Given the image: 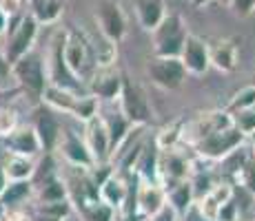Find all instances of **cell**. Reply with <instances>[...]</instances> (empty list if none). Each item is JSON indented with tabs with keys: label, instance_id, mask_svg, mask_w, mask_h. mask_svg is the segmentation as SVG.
Wrapping results in <instances>:
<instances>
[{
	"label": "cell",
	"instance_id": "6da1fadb",
	"mask_svg": "<svg viewBox=\"0 0 255 221\" xmlns=\"http://www.w3.org/2000/svg\"><path fill=\"white\" fill-rule=\"evenodd\" d=\"M62 56H65V62L73 75L80 77L85 84H89V80L98 69L91 36H87L85 31L76 27L65 29L62 31Z\"/></svg>",
	"mask_w": 255,
	"mask_h": 221
},
{
	"label": "cell",
	"instance_id": "7a4b0ae2",
	"mask_svg": "<svg viewBox=\"0 0 255 221\" xmlns=\"http://www.w3.org/2000/svg\"><path fill=\"white\" fill-rule=\"evenodd\" d=\"M9 75L16 80L18 88L29 97L31 102H40L42 93L49 86L47 80V65L45 58L38 51H29L20 60H16L9 67Z\"/></svg>",
	"mask_w": 255,
	"mask_h": 221
},
{
	"label": "cell",
	"instance_id": "3957f363",
	"mask_svg": "<svg viewBox=\"0 0 255 221\" xmlns=\"http://www.w3.org/2000/svg\"><path fill=\"white\" fill-rule=\"evenodd\" d=\"M38 31L40 24L33 20L29 13H20V16L9 18L7 31H4V51L2 58L9 67L29 51H33V44L38 40Z\"/></svg>",
	"mask_w": 255,
	"mask_h": 221
},
{
	"label": "cell",
	"instance_id": "277c9868",
	"mask_svg": "<svg viewBox=\"0 0 255 221\" xmlns=\"http://www.w3.org/2000/svg\"><path fill=\"white\" fill-rule=\"evenodd\" d=\"M186 36H189V29H186L184 18L180 16V13H166L162 18V22L151 31L153 56L180 58Z\"/></svg>",
	"mask_w": 255,
	"mask_h": 221
},
{
	"label": "cell",
	"instance_id": "5b68a950",
	"mask_svg": "<svg viewBox=\"0 0 255 221\" xmlns=\"http://www.w3.org/2000/svg\"><path fill=\"white\" fill-rule=\"evenodd\" d=\"M45 65H47V80L49 84L62 88V91H69V93H76V95H87V84L76 77L71 73V69L67 67L65 62V56H62V31L53 38L51 42V49H49L47 58H45Z\"/></svg>",
	"mask_w": 255,
	"mask_h": 221
},
{
	"label": "cell",
	"instance_id": "8992f818",
	"mask_svg": "<svg viewBox=\"0 0 255 221\" xmlns=\"http://www.w3.org/2000/svg\"><path fill=\"white\" fill-rule=\"evenodd\" d=\"M244 142H247V135L231 122V124L222 126V129L202 137L198 144H193V148L200 159H224L235 148H240Z\"/></svg>",
	"mask_w": 255,
	"mask_h": 221
},
{
	"label": "cell",
	"instance_id": "52a82bcc",
	"mask_svg": "<svg viewBox=\"0 0 255 221\" xmlns=\"http://www.w3.org/2000/svg\"><path fill=\"white\" fill-rule=\"evenodd\" d=\"M118 102H120V113L129 120L131 126H146L151 122V106L146 102L144 93L138 84L129 80V77H122V88L120 95H118Z\"/></svg>",
	"mask_w": 255,
	"mask_h": 221
},
{
	"label": "cell",
	"instance_id": "ba28073f",
	"mask_svg": "<svg viewBox=\"0 0 255 221\" xmlns=\"http://www.w3.org/2000/svg\"><path fill=\"white\" fill-rule=\"evenodd\" d=\"M146 73H149L151 82L155 86L164 88V91H178L186 82V69L180 62V58H162L153 56L146 62Z\"/></svg>",
	"mask_w": 255,
	"mask_h": 221
},
{
	"label": "cell",
	"instance_id": "9c48e42d",
	"mask_svg": "<svg viewBox=\"0 0 255 221\" xmlns=\"http://www.w3.org/2000/svg\"><path fill=\"white\" fill-rule=\"evenodd\" d=\"M93 18H96L98 31L111 42L118 44L127 36V16L118 0H98Z\"/></svg>",
	"mask_w": 255,
	"mask_h": 221
},
{
	"label": "cell",
	"instance_id": "30bf717a",
	"mask_svg": "<svg viewBox=\"0 0 255 221\" xmlns=\"http://www.w3.org/2000/svg\"><path fill=\"white\" fill-rule=\"evenodd\" d=\"M191 168H193V161H189L175 148H166L158 153V181L164 190L173 184L189 179Z\"/></svg>",
	"mask_w": 255,
	"mask_h": 221
},
{
	"label": "cell",
	"instance_id": "8fae6325",
	"mask_svg": "<svg viewBox=\"0 0 255 221\" xmlns=\"http://www.w3.org/2000/svg\"><path fill=\"white\" fill-rule=\"evenodd\" d=\"M33 131H36L38 140H40V146H42V153H56V146L60 142V135H62V124L58 120L60 113L51 111L49 106L40 104L33 113Z\"/></svg>",
	"mask_w": 255,
	"mask_h": 221
},
{
	"label": "cell",
	"instance_id": "7c38bea8",
	"mask_svg": "<svg viewBox=\"0 0 255 221\" xmlns=\"http://www.w3.org/2000/svg\"><path fill=\"white\" fill-rule=\"evenodd\" d=\"M56 150L60 153V157L65 159L67 166H76V168H85V170H89V168L96 166V161H93V157L89 153V148H87L85 140H82V137L78 135L76 131H71V129L62 131Z\"/></svg>",
	"mask_w": 255,
	"mask_h": 221
},
{
	"label": "cell",
	"instance_id": "4fadbf2b",
	"mask_svg": "<svg viewBox=\"0 0 255 221\" xmlns=\"http://www.w3.org/2000/svg\"><path fill=\"white\" fill-rule=\"evenodd\" d=\"M2 140H4V148H7L9 155H22V157L36 159V157L42 153L40 140H38L31 124H18L16 129L9 133L7 137H2Z\"/></svg>",
	"mask_w": 255,
	"mask_h": 221
},
{
	"label": "cell",
	"instance_id": "5bb4252c",
	"mask_svg": "<svg viewBox=\"0 0 255 221\" xmlns=\"http://www.w3.org/2000/svg\"><path fill=\"white\" fill-rule=\"evenodd\" d=\"M122 73L118 71L116 67H105V69H96L93 77L87 84V91L89 95H93L96 100H109L114 102L120 95V88H122Z\"/></svg>",
	"mask_w": 255,
	"mask_h": 221
},
{
	"label": "cell",
	"instance_id": "9a60e30c",
	"mask_svg": "<svg viewBox=\"0 0 255 221\" xmlns=\"http://www.w3.org/2000/svg\"><path fill=\"white\" fill-rule=\"evenodd\" d=\"M180 62L184 65L186 73L191 75H204L209 71L211 62H209V44L202 40L200 36L189 33L184 40L182 53H180Z\"/></svg>",
	"mask_w": 255,
	"mask_h": 221
},
{
	"label": "cell",
	"instance_id": "2e32d148",
	"mask_svg": "<svg viewBox=\"0 0 255 221\" xmlns=\"http://www.w3.org/2000/svg\"><path fill=\"white\" fill-rule=\"evenodd\" d=\"M85 144L89 148V153L93 157L96 164H107L111 161V144H109V135H107L105 122L100 115H96L91 122L85 124Z\"/></svg>",
	"mask_w": 255,
	"mask_h": 221
},
{
	"label": "cell",
	"instance_id": "e0dca14e",
	"mask_svg": "<svg viewBox=\"0 0 255 221\" xmlns=\"http://www.w3.org/2000/svg\"><path fill=\"white\" fill-rule=\"evenodd\" d=\"M209 62L222 73H233L238 69V40L220 38L209 44Z\"/></svg>",
	"mask_w": 255,
	"mask_h": 221
},
{
	"label": "cell",
	"instance_id": "ac0fdd59",
	"mask_svg": "<svg viewBox=\"0 0 255 221\" xmlns=\"http://www.w3.org/2000/svg\"><path fill=\"white\" fill-rule=\"evenodd\" d=\"M135 204H138V213H142L144 217H151V215H155L162 206H166V193L160 184H151V181L140 179Z\"/></svg>",
	"mask_w": 255,
	"mask_h": 221
},
{
	"label": "cell",
	"instance_id": "d6986e66",
	"mask_svg": "<svg viewBox=\"0 0 255 221\" xmlns=\"http://www.w3.org/2000/svg\"><path fill=\"white\" fill-rule=\"evenodd\" d=\"M158 153H160V148L155 146V142H153V140H151L149 144L142 146L138 159H135L133 168H131L135 175L140 177L142 181L160 184V181H158Z\"/></svg>",
	"mask_w": 255,
	"mask_h": 221
},
{
	"label": "cell",
	"instance_id": "ffe728a7",
	"mask_svg": "<svg viewBox=\"0 0 255 221\" xmlns=\"http://www.w3.org/2000/svg\"><path fill=\"white\" fill-rule=\"evenodd\" d=\"M102 122H105L107 135H109L111 157H114L116 150H120V146L125 144V140L131 135V129H133V126H131L129 120H127V117L120 113V109H118V111H111L107 117H102Z\"/></svg>",
	"mask_w": 255,
	"mask_h": 221
},
{
	"label": "cell",
	"instance_id": "44dd1931",
	"mask_svg": "<svg viewBox=\"0 0 255 221\" xmlns=\"http://www.w3.org/2000/svg\"><path fill=\"white\" fill-rule=\"evenodd\" d=\"M135 16L144 31H153L166 16L164 0H135Z\"/></svg>",
	"mask_w": 255,
	"mask_h": 221
},
{
	"label": "cell",
	"instance_id": "7402d4cb",
	"mask_svg": "<svg viewBox=\"0 0 255 221\" xmlns=\"http://www.w3.org/2000/svg\"><path fill=\"white\" fill-rule=\"evenodd\" d=\"M29 16L38 24H56L65 13V0H27Z\"/></svg>",
	"mask_w": 255,
	"mask_h": 221
},
{
	"label": "cell",
	"instance_id": "603a6c76",
	"mask_svg": "<svg viewBox=\"0 0 255 221\" xmlns=\"http://www.w3.org/2000/svg\"><path fill=\"white\" fill-rule=\"evenodd\" d=\"M125 195H127V177H122L120 173H116V170L107 177L100 184V188H98L100 201H105L107 206H111V208H116V210L122 206Z\"/></svg>",
	"mask_w": 255,
	"mask_h": 221
},
{
	"label": "cell",
	"instance_id": "cb8c5ba5",
	"mask_svg": "<svg viewBox=\"0 0 255 221\" xmlns=\"http://www.w3.org/2000/svg\"><path fill=\"white\" fill-rule=\"evenodd\" d=\"M231 195H233V186L231 184H215L213 188L204 195V197H200L198 201H195V206L200 208V213H202L204 217L215 221V215H218L220 206L231 197Z\"/></svg>",
	"mask_w": 255,
	"mask_h": 221
},
{
	"label": "cell",
	"instance_id": "d4e9b609",
	"mask_svg": "<svg viewBox=\"0 0 255 221\" xmlns=\"http://www.w3.org/2000/svg\"><path fill=\"white\" fill-rule=\"evenodd\" d=\"M78 97H80V95H76V93L62 91V88L49 84V86L45 88V93H42L40 104L49 106V109L56 111V113H65V115H71V113H73V106H76V102H78Z\"/></svg>",
	"mask_w": 255,
	"mask_h": 221
},
{
	"label": "cell",
	"instance_id": "484cf974",
	"mask_svg": "<svg viewBox=\"0 0 255 221\" xmlns=\"http://www.w3.org/2000/svg\"><path fill=\"white\" fill-rule=\"evenodd\" d=\"M4 175L9 181H31L33 170H36V161L31 157H22V155H9L2 161Z\"/></svg>",
	"mask_w": 255,
	"mask_h": 221
},
{
	"label": "cell",
	"instance_id": "4316f807",
	"mask_svg": "<svg viewBox=\"0 0 255 221\" xmlns=\"http://www.w3.org/2000/svg\"><path fill=\"white\" fill-rule=\"evenodd\" d=\"M164 193H166V204L180 215H184L186 210L195 204V197H193V190H191L189 179L180 181V184H173L171 188H166Z\"/></svg>",
	"mask_w": 255,
	"mask_h": 221
},
{
	"label": "cell",
	"instance_id": "83f0119b",
	"mask_svg": "<svg viewBox=\"0 0 255 221\" xmlns=\"http://www.w3.org/2000/svg\"><path fill=\"white\" fill-rule=\"evenodd\" d=\"M31 195H33L31 181H9L4 186L2 195H0V201H2V206L7 210H11V208H20V204H24Z\"/></svg>",
	"mask_w": 255,
	"mask_h": 221
},
{
	"label": "cell",
	"instance_id": "f1b7e54d",
	"mask_svg": "<svg viewBox=\"0 0 255 221\" xmlns=\"http://www.w3.org/2000/svg\"><path fill=\"white\" fill-rule=\"evenodd\" d=\"M33 190H38V204H51V201L69 199L62 175H58V177H53V179L45 181L42 186H38V188H33Z\"/></svg>",
	"mask_w": 255,
	"mask_h": 221
},
{
	"label": "cell",
	"instance_id": "f546056e",
	"mask_svg": "<svg viewBox=\"0 0 255 221\" xmlns=\"http://www.w3.org/2000/svg\"><path fill=\"white\" fill-rule=\"evenodd\" d=\"M182 131H184V122L178 120V122H171V124H166L162 131L158 133V135L153 137L155 146H158L160 150H166V148H175V146L182 142Z\"/></svg>",
	"mask_w": 255,
	"mask_h": 221
},
{
	"label": "cell",
	"instance_id": "4dcf8cb0",
	"mask_svg": "<svg viewBox=\"0 0 255 221\" xmlns=\"http://www.w3.org/2000/svg\"><path fill=\"white\" fill-rule=\"evenodd\" d=\"M255 106V86L253 84H247L242 86L240 91L233 93L231 102H229L227 106V113L231 115V113H238V111H249Z\"/></svg>",
	"mask_w": 255,
	"mask_h": 221
},
{
	"label": "cell",
	"instance_id": "1f68e13d",
	"mask_svg": "<svg viewBox=\"0 0 255 221\" xmlns=\"http://www.w3.org/2000/svg\"><path fill=\"white\" fill-rule=\"evenodd\" d=\"M76 120H80L82 124H87V122H91L93 117L98 115V100L93 95H80L76 102V106H73V113H71Z\"/></svg>",
	"mask_w": 255,
	"mask_h": 221
},
{
	"label": "cell",
	"instance_id": "d6a6232c",
	"mask_svg": "<svg viewBox=\"0 0 255 221\" xmlns=\"http://www.w3.org/2000/svg\"><path fill=\"white\" fill-rule=\"evenodd\" d=\"M235 181H238L249 195L255 197V155H253V150H251V155L247 157V161L242 164L240 173L235 175Z\"/></svg>",
	"mask_w": 255,
	"mask_h": 221
},
{
	"label": "cell",
	"instance_id": "836d02e7",
	"mask_svg": "<svg viewBox=\"0 0 255 221\" xmlns=\"http://www.w3.org/2000/svg\"><path fill=\"white\" fill-rule=\"evenodd\" d=\"M80 215L85 217V221H116V217H118L116 208L107 206L105 201H96V204L87 206Z\"/></svg>",
	"mask_w": 255,
	"mask_h": 221
},
{
	"label": "cell",
	"instance_id": "e575fe53",
	"mask_svg": "<svg viewBox=\"0 0 255 221\" xmlns=\"http://www.w3.org/2000/svg\"><path fill=\"white\" fill-rule=\"evenodd\" d=\"M231 120H233V124L244 133V135H249V133H251V131L255 129V109L231 113Z\"/></svg>",
	"mask_w": 255,
	"mask_h": 221
},
{
	"label": "cell",
	"instance_id": "d590c367",
	"mask_svg": "<svg viewBox=\"0 0 255 221\" xmlns=\"http://www.w3.org/2000/svg\"><path fill=\"white\" fill-rule=\"evenodd\" d=\"M240 217V204L235 199V195H231L222 206H220L218 215H215V221H238Z\"/></svg>",
	"mask_w": 255,
	"mask_h": 221
},
{
	"label": "cell",
	"instance_id": "8d00e7d4",
	"mask_svg": "<svg viewBox=\"0 0 255 221\" xmlns=\"http://www.w3.org/2000/svg\"><path fill=\"white\" fill-rule=\"evenodd\" d=\"M18 126V115L9 106H0V137H7Z\"/></svg>",
	"mask_w": 255,
	"mask_h": 221
},
{
	"label": "cell",
	"instance_id": "74e56055",
	"mask_svg": "<svg viewBox=\"0 0 255 221\" xmlns=\"http://www.w3.org/2000/svg\"><path fill=\"white\" fill-rule=\"evenodd\" d=\"M229 9L238 18H249L255 11V0H229Z\"/></svg>",
	"mask_w": 255,
	"mask_h": 221
},
{
	"label": "cell",
	"instance_id": "f35d334b",
	"mask_svg": "<svg viewBox=\"0 0 255 221\" xmlns=\"http://www.w3.org/2000/svg\"><path fill=\"white\" fill-rule=\"evenodd\" d=\"M0 11H2L7 18L20 16V13H24L22 11V0H0Z\"/></svg>",
	"mask_w": 255,
	"mask_h": 221
},
{
	"label": "cell",
	"instance_id": "ab89813d",
	"mask_svg": "<svg viewBox=\"0 0 255 221\" xmlns=\"http://www.w3.org/2000/svg\"><path fill=\"white\" fill-rule=\"evenodd\" d=\"M146 221H178V213H175V210L171 208L169 204H166V206H162V208H160L155 215L146 217Z\"/></svg>",
	"mask_w": 255,
	"mask_h": 221
},
{
	"label": "cell",
	"instance_id": "60d3db41",
	"mask_svg": "<svg viewBox=\"0 0 255 221\" xmlns=\"http://www.w3.org/2000/svg\"><path fill=\"white\" fill-rule=\"evenodd\" d=\"M2 221H33V217L27 213V210H22V208H11V210H7V213H4Z\"/></svg>",
	"mask_w": 255,
	"mask_h": 221
},
{
	"label": "cell",
	"instance_id": "b9f144b4",
	"mask_svg": "<svg viewBox=\"0 0 255 221\" xmlns=\"http://www.w3.org/2000/svg\"><path fill=\"white\" fill-rule=\"evenodd\" d=\"M184 221H211V219H209V217H204V215L200 213L198 206L193 204V206H191V208L184 213Z\"/></svg>",
	"mask_w": 255,
	"mask_h": 221
},
{
	"label": "cell",
	"instance_id": "7bdbcfd3",
	"mask_svg": "<svg viewBox=\"0 0 255 221\" xmlns=\"http://www.w3.org/2000/svg\"><path fill=\"white\" fill-rule=\"evenodd\" d=\"M7 24H9V18L4 16L2 11H0V38L4 36V31H7Z\"/></svg>",
	"mask_w": 255,
	"mask_h": 221
},
{
	"label": "cell",
	"instance_id": "ee69618b",
	"mask_svg": "<svg viewBox=\"0 0 255 221\" xmlns=\"http://www.w3.org/2000/svg\"><path fill=\"white\" fill-rule=\"evenodd\" d=\"M9 184V179H7V175H4V168H2V164H0V195H2V190H4V186Z\"/></svg>",
	"mask_w": 255,
	"mask_h": 221
},
{
	"label": "cell",
	"instance_id": "f6af8a7d",
	"mask_svg": "<svg viewBox=\"0 0 255 221\" xmlns=\"http://www.w3.org/2000/svg\"><path fill=\"white\" fill-rule=\"evenodd\" d=\"M247 140H249V144H251V148L255 150V129H253V131L247 135Z\"/></svg>",
	"mask_w": 255,
	"mask_h": 221
},
{
	"label": "cell",
	"instance_id": "bcb514c9",
	"mask_svg": "<svg viewBox=\"0 0 255 221\" xmlns=\"http://www.w3.org/2000/svg\"><path fill=\"white\" fill-rule=\"evenodd\" d=\"M191 2H193V7H204V4H209L211 2V0H191Z\"/></svg>",
	"mask_w": 255,
	"mask_h": 221
},
{
	"label": "cell",
	"instance_id": "7dc6e473",
	"mask_svg": "<svg viewBox=\"0 0 255 221\" xmlns=\"http://www.w3.org/2000/svg\"><path fill=\"white\" fill-rule=\"evenodd\" d=\"M4 213H7V208L2 206V201H0V221H2V217H4Z\"/></svg>",
	"mask_w": 255,
	"mask_h": 221
},
{
	"label": "cell",
	"instance_id": "c3c4849f",
	"mask_svg": "<svg viewBox=\"0 0 255 221\" xmlns=\"http://www.w3.org/2000/svg\"><path fill=\"white\" fill-rule=\"evenodd\" d=\"M222 4H229V0H222Z\"/></svg>",
	"mask_w": 255,
	"mask_h": 221
},
{
	"label": "cell",
	"instance_id": "681fc988",
	"mask_svg": "<svg viewBox=\"0 0 255 221\" xmlns=\"http://www.w3.org/2000/svg\"><path fill=\"white\" fill-rule=\"evenodd\" d=\"M253 155H255V150H253Z\"/></svg>",
	"mask_w": 255,
	"mask_h": 221
},
{
	"label": "cell",
	"instance_id": "f907efd6",
	"mask_svg": "<svg viewBox=\"0 0 255 221\" xmlns=\"http://www.w3.org/2000/svg\"><path fill=\"white\" fill-rule=\"evenodd\" d=\"M253 86H255V82H253Z\"/></svg>",
	"mask_w": 255,
	"mask_h": 221
},
{
	"label": "cell",
	"instance_id": "816d5d0a",
	"mask_svg": "<svg viewBox=\"0 0 255 221\" xmlns=\"http://www.w3.org/2000/svg\"><path fill=\"white\" fill-rule=\"evenodd\" d=\"M253 109H255V106H253Z\"/></svg>",
	"mask_w": 255,
	"mask_h": 221
}]
</instances>
